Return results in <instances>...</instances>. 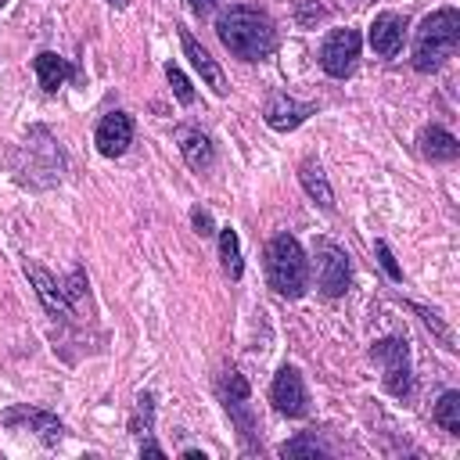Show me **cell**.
<instances>
[{"mask_svg": "<svg viewBox=\"0 0 460 460\" xmlns=\"http://www.w3.org/2000/svg\"><path fill=\"white\" fill-rule=\"evenodd\" d=\"M216 36L241 61H262L277 50V25L266 11H255V7L223 11L216 22Z\"/></svg>", "mask_w": 460, "mask_h": 460, "instance_id": "cell-1", "label": "cell"}, {"mask_svg": "<svg viewBox=\"0 0 460 460\" xmlns=\"http://www.w3.org/2000/svg\"><path fill=\"white\" fill-rule=\"evenodd\" d=\"M460 47V14L453 7H442L428 14L413 40V68L417 72H438Z\"/></svg>", "mask_w": 460, "mask_h": 460, "instance_id": "cell-2", "label": "cell"}, {"mask_svg": "<svg viewBox=\"0 0 460 460\" xmlns=\"http://www.w3.org/2000/svg\"><path fill=\"white\" fill-rule=\"evenodd\" d=\"M266 280L284 298H302L309 288V259L291 234H277L266 244Z\"/></svg>", "mask_w": 460, "mask_h": 460, "instance_id": "cell-3", "label": "cell"}, {"mask_svg": "<svg viewBox=\"0 0 460 460\" xmlns=\"http://www.w3.org/2000/svg\"><path fill=\"white\" fill-rule=\"evenodd\" d=\"M370 359L381 367L385 388L399 399L413 392V370H410V345L406 338H381L370 345Z\"/></svg>", "mask_w": 460, "mask_h": 460, "instance_id": "cell-4", "label": "cell"}, {"mask_svg": "<svg viewBox=\"0 0 460 460\" xmlns=\"http://www.w3.org/2000/svg\"><path fill=\"white\" fill-rule=\"evenodd\" d=\"M219 395H223V406H226L230 420L237 424V431H241L244 446H248V449H259V442H255V413H252V402H248V399H252V395H248V381H244L234 367H226V370H223Z\"/></svg>", "mask_w": 460, "mask_h": 460, "instance_id": "cell-5", "label": "cell"}, {"mask_svg": "<svg viewBox=\"0 0 460 460\" xmlns=\"http://www.w3.org/2000/svg\"><path fill=\"white\" fill-rule=\"evenodd\" d=\"M359 32L356 29H334L323 47H320V68L334 79H345L352 68H356V58H359Z\"/></svg>", "mask_w": 460, "mask_h": 460, "instance_id": "cell-6", "label": "cell"}, {"mask_svg": "<svg viewBox=\"0 0 460 460\" xmlns=\"http://www.w3.org/2000/svg\"><path fill=\"white\" fill-rule=\"evenodd\" d=\"M316 284H320V291H323L327 298L345 295L349 284H352L349 255H345L338 244H331V241H323V244L316 248Z\"/></svg>", "mask_w": 460, "mask_h": 460, "instance_id": "cell-7", "label": "cell"}, {"mask_svg": "<svg viewBox=\"0 0 460 460\" xmlns=\"http://www.w3.org/2000/svg\"><path fill=\"white\" fill-rule=\"evenodd\" d=\"M270 399L277 406V413L284 417H305L309 413V395H305V381L295 367H280L273 385H270Z\"/></svg>", "mask_w": 460, "mask_h": 460, "instance_id": "cell-8", "label": "cell"}, {"mask_svg": "<svg viewBox=\"0 0 460 460\" xmlns=\"http://www.w3.org/2000/svg\"><path fill=\"white\" fill-rule=\"evenodd\" d=\"M309 115H316V104L295 101V97H288V93H273V97L266 101V108H262L266 126L277 129V133H291V129H298Z\"/></svg>", "mask_w": 460, "mask_h": 460, "instance_id": "cell-9", "label": "cell"}, {"mask_svg": "<svg viewBox=\"0 0 460 460\" xmlns=\"http://www.w3.org/2000/svg\"><path fill=\"white\" fill-rule=\"evenodd\" d=\"M93 144L104 158H119L126 155V147L133 144V119L126 111H108L101 122H97V133H93Z\"/></svg>", "mask_w": 460, "mask_h": 460, "instance_id": "cell-10", "label": "cell"}, {"mask_svg": "<svg viewBox=\"0 0 460 460\" xmlns=\"http://www.w3.org/2000/svg\"><path fill=\"white\" fill-rule=\"evenodd\" d=\"M4 424H25L29 431L40 435L43 446H58V442L65 438V424H61L54 413L36 410V406H14V410H7V413H4Z\"/></svg>", "mask_w": 460, "mask_h": 460, "instance_id": "cell-11", "label": "cell"}, {"mask_svg": "<svg viewBox=\"0 0 460 460\" xmlns=\"http://www.w3.org/2000/svg\"><path fill=\"white\" fill-rule=\"evenodd\" d=\"M172 137H176L180 155L187 158V165H190V169L205 172V169L216 162V147H212L208 133H201L198 126H176V129H172Z\"/></svg>", "mask_w": 460, "mask_h": 460, "instance_id": "cell-12", "label": "cell"}, {"mask_svg": "<svg viewBox=\"0 0 460 460\" xmlns=\"http://www.w3.org/2000/svg\"><path fill=\"white\" fill-rule=\"evenodd\" d=\"M25 277L32 280V288H36V295H40V302H43V309H47L50 316H72V302L65 298V288H61L43 266L25 262Z\"/></svg>", "mask_w": 460, "mask_h": 460, "instance_id": "cell-13", "label": "cell"}, {"mask_svg": "<svg viewBox=\"0 0 460 460\" xmlns=\"http://www.w3.org/2000/svg\"><path fill=\"white\" fill-rule=\"evenodd\" d=\"M180 43H183V54L190 58V65L198 68V75H201V79H205V83H208V86H212V90L223 97V93L230 90V83H226L223 68L216 65V58H212V54H208V50H205V47H201V43H198V40H194L187 29H180Z\"/></svg>", "mask_w": 460, "mask_h": 460, "instance_id": "cell-14", "label": "cell"}, {"mask_svg": "<svg viewBox=\"0 0 460 460\" xmlns=\"http://www.w3.org/2000/svg\"><path fill=\"white\" fill-rule=\"evenodd\" d=\"M402 36H406V18H402V14L385 11V14H377L374 25H370V47H374V54H381V58H392V54L402 47Z\"/></svg>", "mask_w": 460, "mask_h": 460, "instance_id": "cell-15", "label": "cell"}, {"mask_svg": "<svg viewBox=\"0 0 460 460\" xmlns=\"http://www.w3.org/2000/svg\"><path fill=\"white\" fill-rule=\"evenodd\" d=\"M32 68H36L40 86H43L47 93H54L58 86H65V83L75 75V65H72V61H65L61 54H54V50L36 54V58H32Z\"/></svg>", "mask_w": 460, "mask_h": 460, "instance_id": "cell-16", "label": "cell"}, {"mask_svg": "<svg viewBox=\"0 0 460 460\" xmlns=\"http://www.w3.org/2000/svg\"><path fill=\"white\" fill-rule=\"evenodd\" d=\"M420 155H424L428 162H453V158L460 155V144H456V137H453L449 129L428 126V129L420 133Z\"/></svg>", "mask_w": 460, "mask_h": 460, "instance_id": "cell-17", "label": "cell"}, {"mask_svg": "<svg viewBox=\"0 0 460 460\" xmlns=\"http://www.w3.org/2000/svg\"><path fill=\"white\" fill-rule=\"evenodd\" d=\"M298 180H302L305 194H309L323 212H331V208H334V190H331V183H327V176H323L320 162H302V165H298Z\"/></svg>", "mask_w": 460, "mask_h": 460, "instance_id": "cell-18", "label": "cell"}, {"mask_svg": "<svg viewBox=\"0 0 460 460\" xmlns=\"http://www.w3.org/2000/svg\"><path fill=\"white\" fill-rule=\"evenodd\" d=\"M219 259H223V270H226L230 280H237L244 273L241 241H237V230H230V226H219Z\"/></svg>", "mask_w": 460, "mask_h": 460, "instance_id": "cell-19", "label": "cell"}, {"mask_svg": "<svg viewBox=\"0 0 460 460\" xmlns=\"http://www.w3.org/2000/svg\"><path fill=\"white\" fill-rule=\"evenodd\" d=\"M435 424L449 435H460V392H442V399L435 402Z\"/></svg>", "mask_w": 460, "mask_h": 460, "instance_id": "cell-20", "label": "cell"}, {"mask_svg": "<svg viewBox=\"0 0 460 460\" xmlns=\"http://www.w3.org/2000/svg\"><path fill=\"white\" fill-rule=\"evenodd\" d=\"M155 428V395L151 392H140L137 395V406H133V417H129V431L137 438H147Z\"/></svg>", "mask_w": 460, "mask_h": 460, "instance_id": "cell-21", "label": "cell"}, {"mask_svg": "<svg viewBox=\"0 0 460 460\" xmlns=\"http://www.w3.org/2000/svg\"><path fill=\"white\" fill-rule=\"evenodd\" d=\"M280 456H327V449L316 442V435L305 431V435L284 442V446H280Z\"/></svg>", "mask_w": 460, "mask_h": 460, "instance_id": "cell-22", "label": "cell"}, {"mask_svg": "<svg viewBox=\"0 0 460 460\" xmlns=\"http://www.w3.org/2000/svg\"><path fill=\"white\" fill-rule=\"evenodd\" d=\"M165 79H169V86H172V93H176L180 104H194V86H190V79L176 65H165Z\"/></svg>", "mask_w": 460, "mask_h": 460, "instance_id": "cell-23", "label": "cell"}, {"mask_svg": "<svg viewBox=\"0 0 460 460\" xmlns=\"http://www.w3.org/2000/svg\"><path fill=\"white\" fill-rule=\"evenodd\" d=\"M410 309H413V313H417V316H420V320H424V323L442 338V345H446V349H456V345H453V331L438 320V313H435V309H424V305H417V302H410Z\"/></svg>", "mask_w": 460, "mask_h": 460, "instance_id": "cell-24", "label": "cell"}, {"mask_svg": "<svg viewBox=\"0 0 460 460\" xmlns=\"http://www.w3.org/2000/svg\"><path fill=\"white\" fill-rule=\"evenodd\" d=\"M374 252H377V259H381V266H385V273H388L392 280H402V270H399V262H395V255H392V248H388L385 241H374Z\"/></svg>", "mask_w": 460, "mask_h": 460, "instance_id": "cell-25", "label": "cell"}, {"mask_svg": "<svg viewBox=\"0 0 460 460\" xmlns=\"http://www.w3.org/2000/svg\"><path fill=\"white\" fill-rule=\"evenodd\" d=\"M61 288H65V298H68V302H75V298L83 295V288H86V277H83V270H72L68 284H61Z\"/></svg>", "mask_w": 460, "mask_h": 460, "instance_id": "cell-26", "label": "cell"}, {"mask_svg": "<svg viewBox=\"0 0 460 460\" xmlns=\"http://www.w3.org/2000/svg\"><path fill=\"white\" fill-rule=\"evenodd\" d=\"M190 219H194V230H198L201 237H208V234H216V230H212V216H208V208H201V205H198V208L190 212Z\"/></svg>", "mask_w": 460, "mask_h": 460, "instance_id": "cell-27", "label": "cell"}, {"mask_svg": "<svg viewBox=\"0 0 460 460\" xmlns=\"http://www.w3.org/2000/svg\"><path fill=\"white\" fill-rule=\"evenodd\" d=\"M226 0H187V7L198 14V18H205V14H212L216 7H223Z\"/></svg>", "mask_w": 460, "mask_h": 460, "instance_id": "cell-28", "label": "cell"}, {"mask_svg": "<svg viewBox=\"0 0 460 460\" xmlns=\"http://www.w3.org/2000/svg\"><path fill=\"white\" fill-rule=\"evenodd\" d=\"M140 453H144V456H158V460L165 456V449H162L158 442H151V438H144V446H140Z\"/></svg>", "mask_w": 460, "mask_h": 460, "instance_id": "cell-29", "label": "cell"}, {"mask_svg": "<svg viewBox=\"0 0 460 460\" xmlns=\"http://www.w3.org/2000/svg\"><path fill=\"white\" fill-rule=\"evenodd\" d=\"M183 460H205V453H198V449H187V453H183Z\"/></svg>", "mask_w": 460, "mask_h": 460, "instance_id": "cell-30", "label": "cell"}, {"mask_svg": "<svg viewBox=\"0 0 460 460\" xmlns=\"http://www.w3.org/2000/svg\"><path fill=\"white\" fill-rule=\"evenodd\" d=\"M108 4H111V7H126L129 0H108Z\"/></svg>", "mask_w": 460, "mask_h": 460, "instance_id": "cell-31", "label": "cell"}]
</instances>
